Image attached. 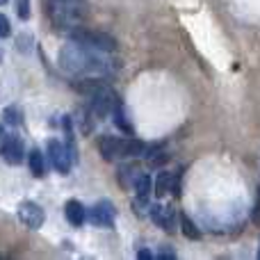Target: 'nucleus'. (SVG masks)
Segmentation results:
<instances>
[{"instance_id": "obj_1", "label": "nucleus", "mask_w": 260, "mask_h": 260, "mask_svg": "<svg viewBox=\"0 0 260 260\" xmlns=\"http://www.w3.org/2000/svg\"><path fill=\"white\" fill-rule=\"evenodd\" d=\"M99 50L85 48V46L71 41V46H64L59 50V64H62L67 71L78 73V76H89V73H103L108 69L103 57H99Z\"/></svg>"}, {"instance_id": "obj_2", "label": "nucleus", "mask_w": 260, "mask_h": 260, "mask_svg": "<svg viewBox=\"0 0 260 260\" xmlns=\"http://www.w3.org/2000/svg\"><path fill=\"white\" fill-rule=\"evenodd\" d=\"M46 14L50 16L55 27L73 30L82 21V16H85V7L80 3H76V0H53L48 5V9H46Z\"/></svg>"}, {"instance_id": "obj_3", "label": "nucleus", "mask_w": 260, "mask_h": 260, "mask_svg": "<svg viewBox=\"0 0 260 260\" xmlns=\"http://www.w3.org/2000/svg\"><path fill=\"white\" fill-rule=\"evenodd\" d=\"M69 39L76 41V44L85 46V48L99 50V53H114L117 50V41L114 37L105 35L99 30H85V27H73L69 30Z\"/></svg>"}, {"instance_id": "obj_4", "label": "nucleus", "mask_w": 260, "mask_h": 260, "mask_svg": "<svg viewBox=\"0 0 260 260\" xmlns=\"http://www.w3.org/2000/svg\"><path fill=\"white\" fill-rule=\"evenodd\" d=\"M119 105H121V101H119V96L114 94L108 85L91 96V112H94L96 117H101V119L108 117V114H112Z\"/></svg>"}, {"instance_id": "obj_5", "label": "nucleus", "mask_w": 260, "mask_h": 260, "mask_svg": "<svg viewBox=\"0 0 260 260\" xmlns=\"http://www.w3.org/2000/svg\"><path fill=\"white\" fill-rule=\"evenodd\" d=\"M18 221H21L25 229L37 231V229H41V226H44L46 212H44V208H41L39 203L21 201V203H18Z\"/></svg>"}, {"instance_id": "obj_6", "label": "nucleus", "mask_w": 260, "mask_h": 260, "mask_svg": "<svg viewBox=\"0 0 260 260\" xmlns=\"http://www.w3.org/2000/svg\"><path fill=\"white\" fill-rule=\"evenodd\" d=\"M87 219L91 221L94 226H103V229H112L114 219H117V210L110 201H99L89 208L87 212Z\"/></svg>"}, {"instance_id": "obj_7", "label": "nucleus", "mask_w": 260, "mask_h": 260, "mask_svg": "<svg viewBox=\"0 0 260 260\" xmlns=\"http://www.w3.org/2000/svg\"><path fill=\"white\" fill-rule=\"evenodd\" d=\"M46 151H48L50 165H53L59 174H69V169H71V160H73L71 151H69L67 146H62L57 139H50L48 146H46Z\"/></svg>"}, {"instance_id": "obj_8", "label": "nucleus", "mask_w": 260, "mask_h": 260, "mask_svg": "<svg viewBox=\"0 0 260 260\" xmlns=\"http://www.w3.org/2000/svg\"><path fill=\"white\" fill-rule=\"evenodd\" d=\"M0 155L5 157V162H7V165H21L23 157H25V148H23L21 137H16V135H7Z\"/></svg>"}, {"instance_id": "obj_9", "label": "nucleus", "mask_w": 260, "mask_h": 260, "mask_svg": "<svg viewBox=\"0 0 260 260\" xmlns=\"http://www.w3.org/2000/svg\"><path fill=\"white\" fill-rule=\"evenodd\" d=\"M99 153L103 160L112 162L117 160V157H121V148H123V139L119 137H112V135H103V137H99Z\"/></svg>"}, {"instance_id": "obj_10", "label": "nucleus", "mask_w": 260, "mask_h": 260, "mask_svg": "<svg viewBox=\"0 0 260 260\" xmlns=\"http://www.w3.org/2000/svg\"><path fill=\"white\" fill-rule=\"evenodd\" d=\"M148 215H151V219L155 221L160 229H165L167 233H171L176 226V210L169 206H153L151 210H148Z\"/></svg>"}, {"instance_id": "obj_11", "label": "nucleus", "mask_w": 260, "mask_h": 260, "mask_svg": "<svg viewBox=\"0 0 260 260\" xmlns=\"http://www.w3.org/2000/svg\"><path fill=\"white\" fill-rule=\"evenodd\" d=\"M71 87L78 91V94H82V96H94L96 91H101L105 87V82L103 80H96V78H89V76H85V78H78V80H73L71 82Z\"/></svg>"}, {"instance_id": "obj_12", "label": "nucleus", "mask_w": 260, "mask_h": 260, "mask_svg": "<svg viewBox=\"0 0 260 260\" xmlns=\"http://www.w3.org/2000/svg\"><path fill=\"white\" fill-rule=\"evenodd\" d=\"M64 215H67V219L71 221L73 226H82L85 224V219H87L85 206H82L80 201H76V199L67 201V206H64Z\"/></svg>"}, {"instance_id": "obj_13", "label": "nucleus", "mask_w": 260, "mask_h": 260, "mask_svg": "<svg viewBox=\"0 0 260 260\" xmlns=\"http://www.w3.org/2000/svg\"><path fill=\"white\" fill-rule=\"evenodd\" d=\"M176 194V176L169 171H160L155 178V197H165V194Z\"/></svg>"}, {"instance_id": "obj_14", "label": "nucleus", "mask_w": 260, "mask_h": 260, "mask_svg": "<svg viewBox=\"0 0 260 260\" xmlns=\"http://www.w3.org/2000/svg\"><path fill=\"white\" fill-rule=\"evenodd\" d=\"M27 167H30V174L35 176V178H41V176H44L46 160H44L39 148H30V153H27Z\"/></svg>"}, {"instance_id": "obj_15", "label": "nucleus", "mask_w": 260, "mask_h": 260, "mask_svg": "<svg viewBox=\"0 0 260 260\" xmlns=\"http://www.w3.org/2000/svg\"><path fill=\"white\" fill-rule=\"evenodd\" d=\"M135 192L139 201H146L151 194V178L146 174H135Z\"/></svg>"}, {"instance_id": "obj_16", "label": "nucleus", "mask_w": 260, "mask_h": 260, "mask_svg": "<svg viewBox=\"0 0 260 260\" xmlns=\"http://www.w3.org/2000/svg\"><path fill=\"white\" fill-rule=\"evenodd\" d=\"M180 229H183V235L187 240H199L201 238V231L197 229V224H194L187 215H183V212H180Z\"/></svg>"}, {"instance_id": "obj_17", "label": "nucleus", "mask_w": 260, "mask_h": 260, "mask_svg": "<svg viewBox=\"0 0 260 260\" xmlns=\"http://www.w3.org/2000/svg\"><path fill=\"white\" fill-rule=\"evenodd\" d=\"M3 117H5V121H7L9 126H21L23 123V114H21V110L18 108H5Z\"/></svg>"}, {"instance_id": "obj_18", "label": "nucleus", "mask_w": 260, "mask_h": 260, "mask_svg": "<svg viewBox=\"0 0 260 260\" xmlns=\"http://www.w3.org/2000/svg\"><path fill=\"white\" fill-rule=\"evenodd\" d=\"M114 123H117V126L119 128H121L123 130V133H128V135H133V126H130V123L126 121V117H123V108H121V105H119V108L117 110H114Z\"/></svg>"}, {"instance_id": "obj_19", "label": "nucleus", "mask_w": 260, "mask_h": 260, "mask_svg": "<svg viewBox=\"0 0 260 260\" xmlns=\"http://www.w3.org/2000/svg\"><path fill=\"white\" fill-rule=\"evenodd\" d=\"M16 14L21 21L30 18V0H16Z\"/></svg>"}, {"instance_id": "obj_20", "label": "nucleus", "mask_w": 260, "mask_h": 260, "mask_svg": "<svg viewBox=\"0 0 260 260\" xmlns=\"http://www.w3.org/2000/svg\"><path fill=\"white\" fill-rule=\"evenodd\" d=\"M12 35V25H9V18L5 14H0V39H7Z\"/></svg>"}, {"instance_id": "obj_21", "label": "nucleus", "mask_w": 260, "mask_h": 260, "mask_svg": "<svg viewBox=\"0 0 260 260\" xmlns=\"http://www.w3.org/2000/svg\"><path fill=\"white\" fill-rule=\"evenodd\" d=\"M253 221L260 224V192H258V199H256V206H253Z\"/></svg>"}, {"instance_id": "obj_22", "label": "nucleus", "mask_w": 260, "mask_h": 260, "mask_svg": "<svg viewBox=\"0 0 260 260\" xmlns=\"http://www.w3.org/2000/svg\"><path fill=\"white\" fill-rule=\"evenodd\" d=\"M137 258H142V260H151V258H153V253H151V251H146V249H142V251H137Z\"/></svg>"}, {"instance_id": "obj_23", "label": "nucleus", "mask_w": 260, "mask_h": 260, "mask_svg": "<svg viewBox=\"0 0 260 260\" xmlns=\"http://www.w3.org/2000/svg\"><path fill=\"white\" fill-rule=\"evenodd\" d=\"M5 139H7V133H5L3 123H0V151H3V144H5Z\"/></svg>"}, {"instance_id": "obj_24", "label": "nucleus", "mask_w": 260, "mask_h": 260, "mask_svg": "<svg viewBox=\"0 0 260 260\" xmlns=\"http://www.w3.org/2000/svg\"><path fill=\"white\" fill-rule=\"evenodd\" d=\"M157 256H160V258H176V253H171V251H167V249H165V251L157 253Z\"/></svg>"}, {"instance_id": "obj_25", "label": "nucleus", "mask_w": 260, "mask_h": 260, "mask_svg": "<svg viewBox=\"0 0 260 260\" xmlns=\"http://www.w3.org/2000/svg\"><path fill=\"white\" fill-rule=\"evenodd\" d=\"M0 62H3V50H0Z\"/></svg>"}, {"instance_id": "obj_26", "label": "nucleus", "mask_w": 260, "mask_h": 260, "mask_svg": "<svg viewBox=\"0 0 260 260\" xmlns=\"http://www.w3.org/2000/svg\"><path fill=\"white\" fill-rule=\"evenodd\" d=\"M5 3H7V0H0V5H5Z\"/></svg>"}, {"instance_id": "obj_27", "label": "nucleus", "mask_w": 260, "mask_h": 260, "mask_svg": "<svg viewBox=\"0 0 260 260\" xmlns=\"http://www.w3.org/2000/svg\"><path fill=\"white\" fill-rule=\"evenodd\" d=\"M258 258H260V249H258Z\"/></svg>"}]
</instances>
